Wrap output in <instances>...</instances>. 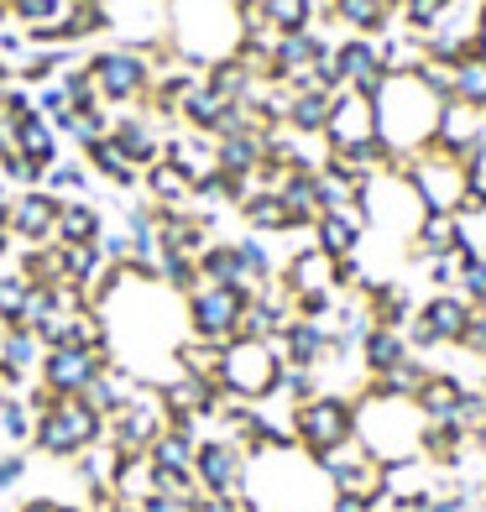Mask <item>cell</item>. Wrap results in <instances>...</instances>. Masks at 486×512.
<instances>
[{"instance_id":"1","label":"cell","mask_w":486,"mask_h":512,"mask_svg":"<svg viewBox=\"0 0 486 512\" xmlns=\"http://www.w3.org/2000/svg\"><path fill=\"white\" fill-rule=\"evenodd\" d=\"M251 512H330L335 486L319 471V460L298 445H267L246 455V492Z\"/></svg>"},{"instance_id":"2","label":"cell","mask_w":486,"mask_h":512,"mask_svg":"<svg viewBox=\"0 0 486 512\" xmlns=\"http://www.w3.org/2000/svg\"><path fill=\"white\" fill-rule=\"evenodd\" d=\"M241 11L236 0H173V16H168V48L194 63V68H210L220 58H236L241 48Z\"/></svg>"},{"instance_id":"3","label":"cell","mask_w":486,"mask_h":512,"mask_svg":"<svg viewBox=\"0 0 486 512\" xmlns=\"http://www.w3.org/2000/svg\"><path fill=\"white\" fill-rule=\"evenodd\" d=\"M372 105H377V136L392 152H424L434 142L439 110H445V100L419 74H387Z\"/></svg>"},{"instance_id":"4","label":"cell","mask_w":486,"mask_h":512,"mask_svg":"<svg viewBox=\"0 0 486 512\" xmlns=\"http://www.w3.org/2000/svg\"><path fill=\"white\" fill-rule=\"evenodd\" d=\"M429 418L419 413L413 398H382V392H356V439L361 450L392 465V460H413L419 455Z\"/></svg>"},{"instance_id":"5","label":"cell","mask_w":486,"mask_h":512,"mask_svg":"<svg viewBox=\"0 0 486 512\" xmlns=\"http://www.w3.org/2000/svg\"><path fill=\"white\" fill-rule=\"evenodd\" d=\"M105 439V418L89 408L84 398H48L37 408V429H32V450L48 460H79L89 445Z\"/></svg>"},{"instance_id":"6","label":"cell","mask_w":486,"mask_h":512,"mask_svg":"<svg viewBox=\"0 0 486 512\" xmlns=\"http://www.w3.org/2000/svg\"><path fill=\"white\" fill-rule=\"evenodd\" d=\"M277 371H283V356H277L272 340H225L220 345V392L236 403H262L272 398L277 387Z\"/></svg>"},{"instance_id":"7","label":"cell","mask_w":486,"mask_h":512,"mask_svg":"<svg viewBox=\"0 0 486 512\" xmlns=\"http://www.w3.org/2000/svg\"><path fill=\"white\" fill-rule=\"evenodd\" d=\"M351 439H356V398H345V392H314L309 403L293 408V445L309 450L314 460L351 445Z\"/></svg>"},{"instance_id":"8","label":"cell","mask_w":486,"mask_h":512,"mask_svg":"<svg viewBox=\"0 0 486 512\" xmlns=\"http://www.w3.org/2000/svg\"><path fill=\"white\" fill-rule=\"evenodd\" d=\"M408 183H413V194H419V204L429 209V215H455V209L471 199L466 162H460V157H450V152H439V147L413 152Z\"/></svg>"},{"instance_id":"9","label":"cell","mask_w":486,"mask_h":512,"mask_svg":"<svg viewBox=\"0 0 486 512\" xmlns=\"http://www.w3.org/2000/svg\"><path fill=\"white\" fill-rule=\"evenodd\" d=\"M89 74H95V89L105 105H147L157 68L142 48H100V53H89Z\"/></svg>"},{"instance_id":"10","label":"cell","mask_w":486,"mask_h":512,"mask_svg":"<svg viewBox=\"0 0 486 512\" xmlns=\"http://www.w3.org/2000/svg\"><path fill=\"white\" fill-rule=\"evenodd\" d=\"M110 366L105 345H48L37 366V387L48 398H84V387Z\"/></svg>"},{"instance_id":"11","label":"cell","mask_w":486,"mask_h":512,"mask_svg":"<svg viewBox=\"0 0 486 512\" xmlns=\"http://www.w3.org/2000/svg\"><path fill=\"white\" fill-rule=\"evenodd\" d=\"M246 298L241 288H220V283H199L189 298H183V319H189V335L199 340H236L241 335V314H246Z\"/></svg>"},{"instance_id":"12","label":"cell","mask_w":486,"mask_h":512,"mask_svg":"<svg viewBox=\"0 0 486 512\" xmlns=\"http://www.w3.org/2000/svg\"><path fill=\"white\" fill-rule=\"evenodd\" d=\"M162 429H168V408H162L157 387L142 382V392H136L121 413L105 418V445H110L115 455H147L152 439H157Z\"/></svg>"},{"instance_id":"13","label":"cell","mask_w":486,"mask_h":512,"mask_svg":"<svg viewBox=\"0 0 486 512\" xmlns=\"http://www.w3.org/2000/svg\"><path fill=\"white\" fill-rule=\"evenodd\" d=\"M194 481H199V492H210V497H241L246 492V445H236V439H225V434L199 439Z\"/></svg>"},{"instance_id":"14","label":"cell","mask_w":486,"mask_h":512,"mask_svg":"<svg viewBox=\"0 0 486 512\" xmlns=\"http://www.w3.org/2000/svg\"><path fill=\"white\" fill-rule=\"evenodd\" d=\"M377 136V105L356 95V89H340L335 105H330V121H324V142L330 152H345V147H361Z\"/></svg>"},{"instance_id":"15","label":"cell","mask_w":486,"mask_h":512,"mask_svg":"<svg viewBox=\"0 0 486 512\" xmlns=\"http://www.w3.org/2000/svg\"><path fill=\"white\" fill-rule=\"evenodd\" d=\"M58 194L48 189H21L11 199V236L21 246H58L53 241V230H58Z\"/></svg>"},{"instance_id":"16","label":"cell","mask_w":486,"mask_h":512,"mask_svg":"<svg viewBox=\"0 0 486 512\" xmlns=\"http://www.w3.org/2000/svg\"><path fill=\"white\" fill-rule=\"evenodd\" d=\"M335 68H340V84L356 89V95H366V100H377V89L387 84L377 37H345V42H335Z\"/></svg>"},{"instance_id":"17","label":"cell","mask_w":486,"mask_h":512,"mask_svg":"<svg viewBox=\"0 0 486 512\" xmlns=\"http://www.w3.org/2000/svg\"><path fill=\"white\" fill-rule=\"evenodd\" d=\"M330 48H335V42H324L314 27L309 32H277L272 37V79L277 84H293L298 74H309V68Z\"/></svg>"},{"instance_id":"18","label":"cell","mask_w":486,"mask_h":512,"mask_svg":"<svg viewBox=\"0 0 486 512\" xmlns=\"http://www.w3.org/2000/svg\"><path fill=\"white\" fill-rule=\"evenodd\" d=\"M471 314H476V304L466 293H429L424 304H419V324L429 330V340L434 345H455L460 335H466V324H471Z\"/></svg>"},{"instance_id":"19","label":"cell","mask_w":486,"mask_h":512,"mask_svg":"<svg viewBox=\"0 0 486 512\" xmlns=\"http://www.w3.org/2000/svg\"><path fill=\"white\" fill-rule=\"evenodd\" d=\"M272 345H277V356H283V366H309V371H314L324 356H330V324L298 319V314H293Z\"/></svg>"},{"instance_id":"20","label":"cell","mask_w":486,"mask_h":512,"mask_svg":"<svg viewBox=\"0 0 486 512\" xmlns=\"http://www.w3.org/2000/svg\"><path fill=\"white\" fill-rule=\"evenodd\" d=\"M309 230H314V246L340 262V256H356V251H361V241H366V215H361V204H356V209H324Z\"/></svg>"},{"instance_id":"21","label":"cell","mask_w":486,"mask_h":512,"mask_svg":"<svg viewBox=\"0 0 486 512\" xmlns=\"http://www.w3.org/2000/svg\"><path fill=\"white\" fill-rule=\"evenodd\" d=\"M481 136H486V110H471V105H460V100H445L429 147L450 152V157H466V152L481 142Z\"/></svg>"},{"instance_id":"22","label":"cell","mask_w":486,"mask_h":512,"mask_svg":"<svg viewBox=\"0 0 486 512\" xmlns=\"http://www.w3.org/2000/svg\"><path fill=\"white\" fill-rule=\"evenodd\" d=\"M283 288L293 293V304H298V298H314V293H340V283H335V256H324L319 246L293 251V262L283 267Z\"/></svg>"},{"instance_id":"23","label":"cell","mask_w":486,"mask_h":512,"mask_svg":"<svg viewBox=\"0 0 486 512\" xmlns=\"http://www.w3.org/2000/svg\"><path fill=\"white\" fill-rule=\"evenodd\" d=\"M162 157L173 162L178 173H189V183H204L210 173H220V162H215V136H204V131H173L168 142H162Z\"/></svg>"},{"instance_id":"24","label":"cell","mask_w":486,"mask_h":512,"mask_svg":"<svg viewBox=\"0 0 486 512\" xmlns=\"http://www.w3.org/2000/svg\"><path fill=\"white\" fill-rule=\"evenodd\" d=\"M110 136L115 142L126 147V157L136 162V168H152V162L162 157V142H168V136L157 131V121H152V110H126V115H115L110 121Z\"/></svg>"},{"instance_id":"25","label":"cell","mask_w":486,"mask_h":512,"mask_svg":"<svg viewBox=\"0 0 486 512\" xmlns=\"http://www.w3.org/2000/svg\"><path fill=\"white\" fill-rule=\"evenodd\" d=\"M408 335L403 330H387V324H372L361 340V371L366 377H387V371H398L408 361Z\"/></svg>"},{"instance_id":"26","label":"cell","mask_w":486,"mask_h":512,"mask_svg":"<svg viewBox=\"0 0 486 512\" xmlns=\"http://www.w3.org/2000/svg\"><path fill=\"white\" fill-rule=\"evenodd\" d=\"M100 236H105V215L89 199H63L58 204V230H53L58 246H95Z\"/></svg>"},{"instance_id":"27","label":"cell","mask_w":486,"mask_h":512,"mask_svg":"<svg viewBox=\"0 0 486 512\" xmlns=\"http://www.w3.org/2000/svg\"><path fill=\"white\" fill-rule=\"evenodd\" d=\"M142 189H147V199H152L157 209H189V204H194L189 173H178L168 157H157L152 168H142Z\"/></svg>"},{"instance_id":"28","label":"cell","mask_w":486,"mask_h":512,"mask_svg":"<svg viewBox=\"0 0 486 512\" xmlns=\"http://www.w3.org/2000/svg\"><path fill=\"white\" fill-rule=\"evenodd\" d=\"M84 157H89V173H100L105 183H115V189H136V183H142V168L126 157V147L115 142L110 131L100 136V142H89Z\"/></svg>"},{"instance_id":"29","label":"cell","mask_w":486,"mask_h":512,"mask_svg":"<svg viewBox=\"0 0 486 512\" xmlns=\"http://www.w3.org/2000/svg\"><path fill=\"white\" fill-rule=\"evenodd\" d=\"M215 162H220V173H230V178H246V173H257L262 162H267V142H262V131L215 136Z\"/></svg>"},{"instance_id":"30","label":"cell","mask_w":486,"mask_h":512,"mask_svg":"<svg viewBox=\"0 0 486 512\" xmlns=\"http://www.w3.org/2000/svg\"><path fill=\"white\" fill-rule=\"evenodd\" d=\"M225 110H230V100L220 95V89H210V84H194L189 95L178 100V121L189 126V131H204V136H215L220 131V121H225Z\"/></svg>"},{"instance_id":"31","label":"cell","mask_w":486,"mask_h":512,"mask_svg":"<svg viewBox=\"0 0 486 512\" xmlns=\"http://www.w3.org/2000/svg\"><path fill=\"white\" fill-rule=\"evenodd\" d=\"M42 351H48V345H42V340L27 330V324H6V330H0V366H6V371H16V377L37 382Z\"/></svg>"},{"instance_id":"32","label":"cell","mask_w":486,"mask_h":512,"mask_svg":"<svg viewBox=\"0 0 486 512\" xmlns=\"http://www.w3.org/2000/svg\"><path fill=\"white\" fill-rule=\"evenodd\" d=\"M199 283H220V288H241L251 293V277L236 256V241H210L199 256Z\"/></svg>"},{"instance_id":"33","label":"cell","mask_w":486,"mask_h":512,"mask_svg":"<svg viewBox=\"0 0 486 512\" xmlns=\"http://www.w3.org/2000/svg\"><path fill=\"white\" fill-rule=\"evenodd\" d=\"M152 492H157V471H152L147 455H121V460H115V476H110V497L115 502H136V507H142Z\"/></svg>"},{"instance_id":"34","label":"cell","mask_w":486,"mask_h":512,"mask_svg":"<svg viewBox=\"0 0 486 512\" xmlns=\"http://www.w3.org/2000/svg\"><path fill=\"white\" fill-rule=\"evenodd\" d=\"M330 16L351 37H382V32H392V11L382 6V0H330Z\"/></svg>"},{"instance_id":"35","label":"cell","mask_w":486,"mask_h":512,"mask_svg":"<svg viewBox=\"0 0 486 512\" xmlns=\"http://www.w3.org/2000/svg\"><path fill=\"white\" fill-rule=\"evenodd\" d=\"M16 152L27 162H37V168H53L58 162V126L32 110L27 121H16Z\"/></svg>"},{"instance_id":"36","label":"cell","mask_w":486,"mask_h":512,"mask_svg":"<svg viewBox=\"0 0 486 512\" xmlns=\"http://www.w3.org/2000/svg\"><path fill=\"white\" fill-rule=\"evenodd\" d=\"M460 398H466V382H460L455 371H439V366H434L429 382L419 387V398H413V403H419L424 418H455Z\"/></svg>"},{"instance_id":"37","label":"cell","mask_w":486,"mask_h":512,"mask_svg":"<svg viewBox=\"0 0 486 512\" xmlns=\"http://www.w3.org/2000/svg\"><path fill=\"white\" fill-rule=\"evenodd\" d=\"M330 105L335 95H324V89H293V105H288V131L298 136H324V121H330Z\"/></svg>"},{"instance_id":"38","label":"cell","mask_w":486,"mask_h":512,"mask_svg":"<svg viewBox=\"0 0 486 512\" xmlns=\"http://www.w3.org/2000/svg\"><path fill=\"white\" fill-rule=\"evenodd\" d=\"M455 246H460V225H455V215H424L419 230H413L408 256H413V262H424V256H445V251H455Z\"/></svg>"},{"instance_id":"39","label":"cell","mask_w":486,"mask_h":512,"mask_svg":"<svg viewBox=\"0 0 486 512\" xmlns=\"http://www.w3.org/2000/svg\"><path fill=\"white\" fill-rule=\"evenodd\" d=\"M173 366L183 371V377H199V382H220V345L215 340H178V351H173Z\"/></svg>"},{"instance_id":"40","label":"cell","mask_w":486,"mask_h":512,"mask_svg":"<svg viewBox=\"0 0 486 512\" xmlns=\"http://www.w3.org/2000/svg\"><path fill=\"white\" fill-rule=\"evenodd\" d=\"M241 220L257 230V236H283V230H293V215H288V204L277 194H251L241 204Z\"/></svg>"},{"instance_id":"41","label":"cell","mask_w":486,"mask_h":512,"mask_svg":"<svg viewBox=\"0 0 486 512\" xmlns=\"http://www.w3.org/2000/svg\"><path fill=\"white\" fill-rule=\"evenodd\" d=\"M450 100L471 105V110H486V53H471V58H460V63H455Z\"/></svg>"},{"instance_id":"42","label":"cell","mask_w":486,"mask_h":512,"mask_svg":"<svg viewBox=\"0 0 486 512\" xmlns=\"http://www.w3.org/2000/svg\"><path fill=\"white\" fill-rule=\"evenodd\" d=\"M319 0H262V16L272 32H309Z\"/></svg>"},{"instance_id":"43","label":"cell","mask_w":486,"mask_h":512,"mask_svg":"<svg viewBox=\"0 0 486 512\" xmlns=\"http://www.w3.org/2000/svg\"><path fill=\"white\" fill-rule=\"evenodd\" d=\"M236 256H241V267H246V277H251V293H257L262 283H272V277H277V262H272V251H267V241L257 236V230L236 241Z\"/></svg>"},{"instance_id":"44","label":"cell","mask_w":486,"mask_h":512,"mask_svg":"<svg viewBox=\"0 0 486 512\" xmlns=\"http://www.w3.org/2000/svg\"><path fill=\"white\" fill-rule=\"evenodd\" d=\"M37 189H48V194H58V199H79L84 189H89V168L84 162H53V168H42V183Z\"/></svg>"},{"instance_id":"45","label":"cell","mask_w":486,"mask_h":512,"mask_svg":"<svg viewBox=\"0 0 486 512\" xmlns=\"http://www.w3.org/2000/svg\"><path fill=\"white\" fill-rule=\"evenodd\" d=\"M455 225H460V251L486 256V199H466V204H460Z\"/></svg>"},{"instance_id":"46","label":"cell","mask_w":486,"mask_h":512,"mask_svg":"<svg viewBox=\"0 0 486 512\" xmlns=\"http://www.w3.org/2000/svg\"><path fill=\"white\" fill-rule=\"evenodd\" d=\"M68 6H74V0H11V16L27 32H37V27H58L68 16Z\"/></svg>"},{"instance_id":"47","label":"cell","mask_w":486,"mask_h":512,"mask_svg":"<svg viewBox=\"0 0 486 512\" xmlns=\"http://www.w3.org/2000/svg\"><path fill=\"white\" fill-rule=\"evenodd\" d=\"M445 6H450V0H403V6L392 11V21H398L403 32H419V37H429V32H434V21L445 16Z\"/></svg>"},{"instance_id":"48","label":"cell","mask_w":486,"mask_h":512,"mask_svg":"<svg viewBox=\"0 0 486 512\" xmlns=\"http://www.w3.org/2000/svg\"><path fill=\"white\" fill-rule=\"evenodd\" d=\"M27 298H32V283L21 272H0V324H21L27 319Z\"/></svg>"},{"instance_id":"49","label":"cell","mask_w":486,"mask_h":512,"mask_svg":"<svg viewBox=\"0 0 486 512\" xmlns=\"http://www.w3.org/2000/svg\"><path fill=\"white\" fill-rule=\"evenodd\" d=\"M32 105H37V115H48L53 126H58V121H68V115H74V100H68V89H63V79H48V84H37V95H32Z\"/></svg>"},{"instance_id":"50","label":"cell","mask_w":486,"mask_h":512,"mask_svg":"<svg viewBox=\"0 0 486 512\" xmlns=\"http://www.w3.org/2000/svg\"><path fill=\"white\" fill-rule=\"evenodd\" d=\"M455 351H466L471 361H481V366H486V314H471L466 335L455 340Z\"/></svg>"},{"instance_id":"51","label":"cell","mask_w":486,"mask_h":512,"mask_svg":"<svg viewBox=\"0 0 486 512\" xmlns=\"http://www.w3.org/2000/svg\"><path fill=\"white\" fill-rule=\"evenodd\" d=\"M95 246L105 251V262H110V267H131V236H126V230H105Z\"/></svg>"},{"instance_id":"52","label":"cell","mask_w":486,"mask_h":512,"mask_svg":"<svg viewBox=\"0 0 486 512\" xmlns=\"http://www.w3.org/2000/svg\"><path fill=\"white\" fill-rule=\"evenodd\" d=\"M21 476H27V450H16V455H0V497L16 492Z\"/></svg>"},{"instance_id":"53","label":"cell","mask_w":486,"mask_h":512,"mask_svg":"<svg viewBox=\"0 0 486 512\" xmlns=\"http://www.w3.org/2000/svg\"><path fill=\"white\" fill-rule=\"evenodd\" d=\"M142 512H194V497H178V492H152L142 502Z\"/></svg>"},{"instance_id":"54","label":"cell","mask_w":486,"mask_h":512,"mask_svg":"<svg viewBox=\"0 0 486 512\" xmlns=\"http://www.w3.org/2000/svg\"><path fill=\"white\" fill-rule=\"evenodd\" d=\"M21 512H84V507H68L58 497H27V502H21Z\"/></svg>"},{"instance_id":"55","label":"cell","mask_w":486,"mask_h":512,"mask_svg":"<svg viewBox=\"0 0 486 512\" xmlns=\"http://www.w3.org/2000/svg\"><path fill=\"white\" fill-rule=\"evenodd\" d=\"M11 89H16V74H11V68H0V110H6V100H11Z\"/></svg>"},{"instance_id":"56","label":"cell","mask_w":486,"mask_h":512,"mask_svg":"<svg viewBox=\"0 0 486 512\" xmlns=\"http://www.w3.org/2000/svg\"><path fill=\"white\" fill-rule=\"evenodd\" d=\"M105 512H142V507H136V502H110Z\"/></svg>"},{"instance_id":"57","label":"cell","mask_w":486,"mask_h":512,"mask_svg":"<svg viewBox=\"0 0 486 512\" xmlns=\"http://www.w3.org/2000/svg\"><path fill=\"white\" fill-rule=\"evenodd\" d=\"M79 6H100V11H115V0H79Z\"/></svg>"},{"instance_id":"58","label":"cell","mask_w":486,"mask_h":512,"mask_svg":"<svg viewBox=\"0 0 486 512\" xmlns=\"http://www.w3.org/2000/svg\"><path fill=\"white\" fill-rule=\"evenodd\" d=\"M476 314H486V293H481V298H476Z\"/></svg>"},{"instance_id":"59","label":"cell","mask_w":486,"mask_h":512,"mask_svg":"<svg viewBox=\"0 0 486 512\" xmlns=\"http://www.w3.org/2000/svg\"><path fill=\"white\" fill-rule=\"evenodd\" d=\"M476 392H486V366H481V382H476Z\"/></svg>"},{"instance_id":"60","label":"cell","mask_w":486,"mask_h":512,"mask_svg":"<svg viewBox=\"0 0 486 512\" xmlns=\"http://www.w3.org/2000/svg\"><path fill=\"white\" fill-rule=\"evenodd\" d=\"M356 512H382V507H356Z\"/></svg>"}]
</instances>
